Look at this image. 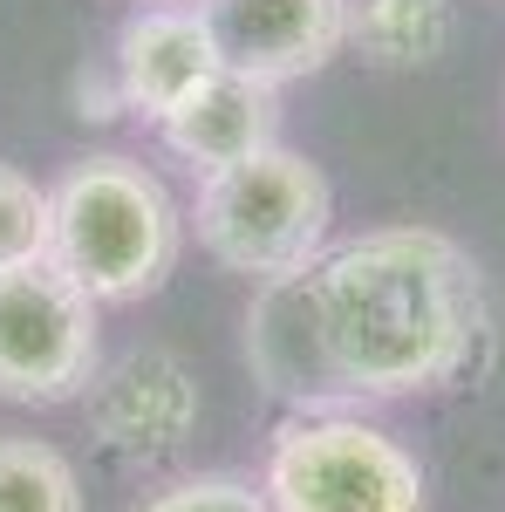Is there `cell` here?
Listing matches in <instances>:
<instances>
[{
    "instance_id": "obj_1",
    "label": "cell",
    "mask_w": 505,
    "mask_h": 512,
    "mask_svg": "<svg viewBox=\"0 0 505 512\" xmlns=\"http://www.w3.org/2000/svg\"><path fill=\"white\" fill-rule=\"evenodd\" d=\"M314 321L349 396H417L465 369L485 328L478 267L437 226H383L308 267Z\"/></svg>"
},
{
    "instance_id": "obj_2",
    "label": "cell",
    "mask_w": 505,
    "mask_h": 512,
    "mask_svg": "<svg viewBox=\"0 0 505 512\" xmlns=\"http://www.w3.org/2000/svg\"><path fill=\"white\" fill-rule=\"evenodd\" d=\"M185 246V219L171 192L137 158H82L48 192V260L103 301H144L157 294Z\"/></svg>"
},
{
    "instance_id": "obj_3",
    "label": "cell",
    "mask_w": 505,
    "mask_h": 512,
    "mask_svg": "<svg viewBox=\"0 0 505 512\" xmlns=\"http://www.w3.org/2000/svg\"><path fill=\"white\" fill-rule=\"evenodd\" d=\"M328 212H335V198H328L321 164H308L287 144H267L253 158L219 164V171L198 178L192 226H198V246L226 274H246L267 287V280L308 274L321 260Z\"/></svg>"
},
{
    "instance_id": "obj_4",
    "label": "cell",
    "mask_w": 505,
    "mask_h": 512,
    "mask_svg": "<svg viewBox=\"0 0 505 512\" xmlns=\"http://www.w3.org/2000/svg\"><path fill=\"white\" fill-rule=\"evenodd\" d=\"M273 512H424V465L362 417H301L260 472Z\"/></svg>"
},
{
    "instance_id": "obj_5",
    "label": "cell",
    "mask_w": 505,
    "mask_h": 512,
    "mask_svg": "<svg viewBox=\"0 0 505 512\" xmlns=\"http://www.w3.org/2000/svg\"><path fill=\"white\" fill-rule=\"evenodd\" d=\"M96 383V301L55 260L0 267V396L69 403Z\"/></svg>"
},
{
    "instance_id": "obj_6",
    "label": "cell",
    "mask_w": 505,
    "mask_h": 512,
    "mask_svg": "<svg viewBox=\"0 0 505 512\" xmlns=\"http://www.w3.org/2000/svg\"><path fill=\"white\" fill-rule=\"evenodd\" d=\"M219 62L260 82L314 76L349 41V0H198Z\"/></svg>"
},
{
    "instance_id": "obj_7",
    "label": "cell",
    "mask_w": 505,
    "mask_h": 512,
    "mask_svg": "<svg viewBox=\"0 0 505 512\" xmlns=\"http://www.w3.org/2000/svg\"><path fill=\"white\" fill-rule=\"evenodd\" d=\"M219 41L198 7H144L117 35V96L123 110L164 123L205 76H219Z\"/></svg>"
},
{
    "instance_id": "obj_8",
    "label": "cell",
    "mask_w": 505,
    "mask_h": 512,
    "mask_svg": "<svg viewBox=\"0 0 505 512\" xmlns=\"http://www.w3.org/2000/svg\"><path fill=\"white\" fill-rule=\"evenodd\" d=\"M157 130L205 178L219 164H239L253 151H267V144H280V89L260 76H239V69H219V76L198 82Z\"/></svg>"
},
{
    "instance_id": "obj_9",
    "label": "cell",
    "mask_w": 505,
    "mask_h": 512,
    "mask_svg": "<svg viewBox=\"0 0 505 512\" xmlns=\"http://www.w3.org/2000/svg\"><path fill=\"white\" fill-rule=\"evenodd\" d=\"M246 355L260 369V383L287 403H342L349 383L335 376L328 362V342H321V321H314V294H308V274H287V280H267L253 315H246Z\"/></svg>"
},
{
    "instance_id": "obj_10",
    "label": "cell",
    "mask_w": 505,
    "mask_h": 512,
    "mask_svg": "<svg viewBox=\"0 0 505 512\" xmlns=\"http://www.w3.org/2000/svg\"><path fill=\"white\" fill-rule=\"evenodd\" d=\"M96 390V437L123 458H164L198 424V390L171 355H130Z\"/></svg>"
},
{
    "instance_id": "obj_11",
    "label": "cell",
    "mask_w": 505,
    "mask_h": 512,
    "mask_svg": "<svg viewBox=\"0 0 505 512\" xmlns=\"http://www.w3.org/2000/svg\"><path fill=\"white\" fill-rule=\"evenodd\" d=\"M349 41L376 69H424L451 48V0H349Z\"/></svg>"
},
{
    "instance_id": "obj_12",
    "label": "cell",
    "mask_w": 505,
    "mask_h": 512,
    "mask_svg": "<svg viewBox=\"0 0 505 512\" xmlns=\"http://www.w3.org/2000/svg\"><path fill=\"white\" fill-rule=\"evenodd\" d=\"M0 512H82L76 465L41 437H0Z\"/></svg>"
},
{
    "instance_id": "obj_13",
    "label": "cell",
    "mask_w": 505,
    "mask_h": 512,
    "mask_svg": "<svg viewBox=\"0 0 505 512\" xmlns=\"http://www.w3.org/2000/svg\"><path fill=\"white\" fill-rule=\"evenodd\" d=\"M28 260H48V192L14 164H0V267Z\"/></svg>"
},
{
    "instance_id": "obj_14",
    "label": "cell",
    "mask_w": 505,
    "mask_h": 512,
    "mask_svg": "<svg viewBox=\"0 0 505 512\" xmlns=\"http://www.w3.org/2000/svg\"><path fill=\"white\" fill-rule=\"evenodd\" d=\"M137 512H273L267 492H253L246 478H178V485H164V492H151Z\"/></svg>"
},
{
    "instance_id": "obj_15",
    "label": "cell",
    "mask_w": 505,
    "mask_h": 512,
    "mask_svg": "<svg viewBox=\"0 0 505 512\" xmlns=\"http://www.w3.org/2000/svg\"><path fill=\"white\" fill-rule=\"evenodd\" d=\"M144 7H185V0H144Z\"/></svg>"
}]
</instances>
